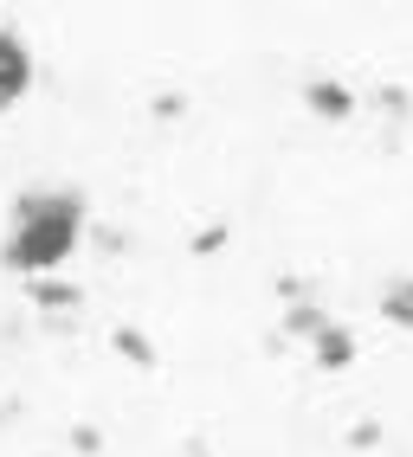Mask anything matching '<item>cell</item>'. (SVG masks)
I'll return each instance as SVG.
<instances>
[{
	"label": "cell",
	"instance_id": "cell-4",
	"mask_svg": "<svg viewBox=\"0 0 413 457\" xmlns=\"http://www.w3.org/2000/svg\"><path fill=\"white\" fill-rule=\"evenodd\" d=\"M304 348H310V368H316V374H342V368H349V361H356V354H362V348H356V335H349L342 322H323V328L310 335V342H304Z\"/></svg>",
	"mask_w": 413,
	"mask_h": 457
},
{
	"label": "cell",
	"instance_id": "cell-2",
	"mask_svg": "<svg viewBox=\"0 0 413 457\" xmlns=\"http://www.w3.org/2000/svg\"><path fill=\"white\" fill-rule=\"evenodd\" d=\"M26 90H33V52H26L20 33H7V26H0V116H7Z\"/></svg>",
	"mask_w": 413,
	"mask_h": 457
},
{
	"label": "cell",
	"instance_id": "cell-7",
	"mask_svg": "<svg viewBox=\"0 0 413 457\" xmlns=\"http://www.w3.org/2000/svg\"><path fill=\"white\" fill-rule=\"evenodd\" d=\"M323 322H330V310H323L316 296H291V310H284V335H291V342H310Z\"/></svg>",
	"mask_w": 413,
	"mask_h": 457
},
{
	"label": "cell",
	"instance_id": "cell-6",
	"mask_svg": "<svg viewBox=\"0 0 413 457\" xmlns=\"http://www.w3.org/2000/svg\"><path fill=\"white\" fill-rule=\"evenodd\" d=\"M110 348L123 354L130 368H142V374H156V342H149V335H142L136 322H116V328H110Z\"/></svg>",
	"mask_w": 413,
	"mask_h": 457
},
{
	"label": "cell",
	"instance_id": "cell-3",
	"mask_svg": "<svg viewBox=\"0 0 413 457\" xmlns=\"http://www.w3.org/2000/svg\"><path fill=\"white\" fill-rule=\"evenodd\" d=\"M304 104H310L316 123H349V116L362 110V97H356L342 78H310V84H304Z\"/></svg>",
	"mask_w": 413,
	"mask_h": 457
},
{
	"label": "cell",
	"instance_id": "cell-12",
	"mask_svg": "<svg viewBox=\"0 0 413 457\" xmlns=\"http://www.w3.org/2000/svg\"><path fill=\"white\" fill-rule=\"evenodd\" d=\"M97 252H130V238H123V232H104V226H97Z\"/></svg>",
	"mask_w": 413,
	"mask_h": 457
},
{
	"label": "cell",
	"instance_id": "cell-5",
	"mask_svg": "<svg viewBox=\"0 0 413 457\" xmlns=\"http://www.w3.org/2000/svg\"><path fill=\"white\" fill-rule=\"evenodd\" d=\"M26 296H33V310H39V316H78V310H84V290L65 284V278H52V270L26 278Z\"/></svg>",
	"mask_w": 413,
	"mask_h": 457
},
{
	"label": "cell",
	"instance_id": "cell-8",
	"mask_svg": "<svg viewBox=\"0 0 413 457\" xmlns=\"http://www.w3.org/2000/svg\"><path fill=\"white\" fill-rule=\"evenodd\" d=\"M381 316H388L394 328H413V278H388V290H381Z\"/></svg>",
	"mask_w": 413,
	"mask_h": 457
},
{
	"label": "cell",
	"instance_id": "cell-9",
	"mask_svg": "<svg viewBox=\"0 0 413 457\" xmlns=\"http://www.w3.org/2000/svg\"><path fill=\"white\" fill-rule=\"evenodd\" d=\"M72 451L78 457H97L104 451V432H97V425H72Z\"/></svg>",
	"mask_w": 413,
	"mask_h": 457
},
{
	"label": "cell",
	"instance_id": "cell-1",
	"mask_svg": "<svg viewBox=\"0 0 413 457\" xmlns=\"http://www.w3.org/2000/svg\"><path fill=\"white\" fill-rule=\"evenodd\" d=\"M84 194L78 187H26L7 212V238H0V264L20 270V278H39V270H58L78 245H84Z\"/></svg>",
	"mask_w": 413,
	"mask_h": 457
},
{
	"label": "cell",
	"instance_id": "cell-13",
	"mask_svg": "<svg viewBox=\"0 0 413 457\" xmlns=\"http://www.w3.org/2000/svg\"><path fill=\"white\" fill-rule=\"evenodd\" d=\"M181 457H206V451H200V445H194V451H181Z\"/></svg>",
	"mask_w": 413,
	"mask_h": 457
},
{
	"label": "cell",
	"instance_id": "cell-10",
	"mask_svg": "<svg viewBox=\"0 0 413 457\" xmlns=\"http://www.w3.org/2000/svg\"><path fill=\"white\" fill-rule=\"evenodd\" d=\"M220 245H226V226H206V232H194V238H188V252H194V258L220 252Z\"/></svg>",
	"mask_w": 413,
	"mask_h": 457
},
{
	"label": "cell",
	"instance_id": "cell-11",
	"mask_svg": "<svg viewBox=\"0 0 413 457\" xmlns=\"http://www.w3.org/2000/svg\"><path fill=\"white\" fill-rule=\"evenodd\" d=\"M149 110L162 116V123H174V116H188V97H181V90H162V97H156Z\"/></svg>",
	"mask_w": 413,
	"mask_h": 457
}]
</instances>
